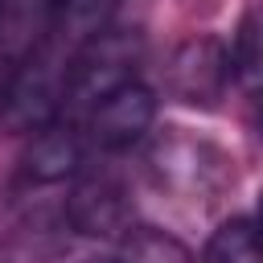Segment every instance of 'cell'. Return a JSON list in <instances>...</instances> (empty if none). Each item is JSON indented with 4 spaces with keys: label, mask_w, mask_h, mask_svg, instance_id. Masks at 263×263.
I'll return each mask as SVG.
<instances>
[{
    "label": "cell",
    "mask_w": 263,
    "mask_h": 263,
    "mask_svg": "<svg viewBox=\"0 0 263 263\" xmlns=\"http://www.w3.org/2000/svg\"><path fill=\"white\" fill-rule=\"evenodd\" d=\"M259 136H263V111H259Z\"/></svg>",
    "instance_id": "obj_12"
},
{
    "label": "cell",
    "mask_w": 263,
    "mask_h": 263,
    "mask_svg": "<svg viewBox=\"0 0 263 263\" xmlns=\"http://www.w3.org/2000/svg\"><path fill=\"white\" fill-rule=\"evenodd\" d=\"M74 53L78 49H70L58 37H49L29 58H21L12 66L8 82H4V95H0V115H4L8 127L37 132V127H45V123L66 115Z\"/></svg>",
    "instance_id": "obj_1"
},
{
    "label": "cell",
    "mask_w": 263,
    "mask_h": 263,
    "mask_svg": "<svg viewBox=\"0 0 263 263\" xmlns=\"http://www.w3.org/2000/svg\"><path fill=\"white\" fill-rule=\"evenodd\" d=\"M115 263H193V255L181 238H173L164 230H152V226H136L119 242Z\"/></svg>",
    "instance_id": "obj_9"
},
{
    "label": "cell",
    "mask_w": 263,
    "mask_h": 263,
    "mask_svg": "<svg viewBox=\"0 0 263 263\" xmlns=\"http://www.w3.org/2000/svg\"><path fill=\"white\" fill-rule=\"evenodd\" d=\"M144 58V37L136 29H103L74 53L70 70V111H90L111 90L136 82V66Z\"/></svg>",
    "instance_id": "obj_2"
},
{
    "label": "cell",
    "mask_w": 263,
    "mask_h": 263,
    "mask_svg": "<svg viewBox=\"0 0 263 263\" xmlns=\"http://www.w3.org/2000/svg\"><path fill=\"white\" fill-rule=\"evenodd\" d=\"M259 259H263V251H259V238H255V222L230 218L210 234L197 263H259Z\"/></svg>",
    "instance_id": "obj_8"
},
{
    "label": "cell",
    "mask_w": 263,
    "mask_h": 263,
    "mask_svg": "<svg viewBox=\"0 0 263 263\" xmlns=\"http://www.w3.org/2000/svg\"><path fill=\"white\" fill-rule=\"evenodd\" d=\"M234 78V58H230V45L214 33H201V37H189L181 41L168 62H164V95L185 103V107H214L226 86Z\"/></svg>",
    "instance_id": "obj_3"
},
{
    "label": "cell",
    "mask_w": 263,
    "mask_h": 263,
    "mask_svg": "<svg viewBox=\"0 0 263 263\" xmlns=\"http://www.w3.org/2000/svg\"><path fill=\"white\" fill-rule=\"evenodd\" d=\"M230 58H234V78L247 90L263 95V8H255L242 21V29L230 45Z\"/></svg>",
    "instance_id": "obj_10"
},
{
    "label": "cell",
    "mask_w": 263,
    "mask_h": 263,
    "mask_svg": "<svg viewBox=\"0 0 263 263\" xmlns=\"http://www.w3.org/2000/svg\"><path fill=\"white\" fill-rule=\"evenodd\" d=\"M255 238H259V251H263V193H259V205H255Z\"/></svg>",
    "instance_id": "obj_11"
},
{
    "label": "cell",
    "mask_w": 263,
    "mask_h": 263,
    "mask_svg": "<svg viewBox=\"0 0 263 263\" xmlns=\"http://www.w3.org/2000/svg\"><path fill=\"white\" fill-rule=\"evenodd\" d=\"M156 119V99L144 82H127L119 90H111L107 99H99L90 111H86V132H90V144L103 148V152H119V148H132Z\"/></svg>",
    "instance_id": "obj_5"
},
{
    "label": "cell",
    "mask_w": 263,
    "mask_h": 263,
    "mask_svg": "<svg viewBox=\"0 0 263 263\" xmlns=\"http://www.w3.org/2000/svg\"><path fill=\"white\" fill-rule=\"evenodd\" d=\"M82 164V136H78V123L74 119H53L45 127H37L29 136V148L21 156V168L29 181H41V185H53V181H66L74 177Z\"/></svg>",
    "instance_id": "obj_6"
},
{
    "label": "cell",
    "mask_w": 263,
    "mask_h": 263,
    "mask_svg": "<svg viewBox=\"0 0 263 263\" xmlns=\"http://www.w3.org/2000/svg\"><path fill=\"white\" fill-rule=\"evenodd\" d=\"M119 0H62V12H58V29L49 37L66 41L70 49L86 45L95 33L111 29V16H115Z\"/></svg>",
    "instance_id": "obj_7"
},
{
    "label": "cell",
    "mask_w": 263,
    "mask_h": 263,
    "mask_svg": "<svg viewBox=\"0 0 263 263\" xmlns=\"http://www.w3.org/2000/svg\"><path fill=\"white\" fill-rule=\"evenodd\" d=\"M66 218L86 238H119L123 242L136 230L132 193L115 173H86L66 197Z\"/></svg>",
    "instance_id": "obj_4"
}]
</instances>
